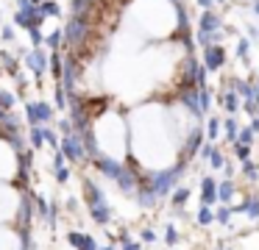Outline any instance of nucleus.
Here are the masks:
<instances>
[{"instance_id":"obj_10","label":"nucleus","mask_w":259,"mask_h":250,"mask_svg":"<svg viewBox=\"0 0 259 250\" xmlns=\"http://www.w3.org/2000/svg\"><path fill=\"white\" fill-rule=\"evenodd\" d=\"M223 28V20H220V14H214V11H203L201 20H198V31L203 33H214Z\"/></svg>"},{"instance_id":"obj_15","label":"nucleus","mask_w":259,"mask_h":250,"mask_svg":"<svg viewBox=\"0 0 259 250\" xmlns=\"http://www.w3.org/2000/svg\"><path fill=\"white\" fill-rule=\"evenodd\" d=\"M42 47H45L48 53H56V50H62V28L45 33V42H42Z\"/></svg>"},{"instance_id":"obj_29","label":"nucleus","mask_w":259,"mask_h":250,"mask_svg":"<svg viewBox=\"0 0 259 250\" xmlns=\"http://www.w3.org/2000/svg\"><path fill=\"white\" fill-rule=\"evenodd\" d=\"M234 53H237V59L245 61L248 53H251V39H248V36H240V39H237V50H234Z\"/></svg>"},{"instance_id":"obj_39","label":"nucleus","mask_w":259,"mask_h":250,"mask_svg":"<svg viewBox=\"0 0 259 250\" xmlns=\"http://www.w3.org/2000/svg\"><path fill=\"white\" fill-rule=\"evenodd\" d=\"M14 36H17V33H14V28H12V25H3L0 39H3V42H14Z\"/></svg>"},{"instance_id":"obj_22","label":"nucleus","mask_w":259,"mask_h":250,"mask_svg":"<svg viewBox=\"0 0 259 250\" xmlns=\"http://www.w3.org/2000/svg\"><path fill=\"white\" fill-rule=\"evenodd\" d=\"M17 103V92L14 89H0V111H14Z\"/></svg>"},{"instance_id":"obj_44","label":"nucleus","mask_w":259,"mask_h":250,"mask_svg":"<svg viewBox=\"0 0 259 250\" xmlns=\"http://www.w3.org/2000/svg\"><path fill=\"white\" fill-rule=\"evenodd\" d=\"M223 175H226V178L234 175V164H229V161H226V164H223Z\"/></svg>"},{"instance_id":"obj_42","label":"nucleus","mask_w":259,"mask_h":250,"mask_svg":"<svg viewBox=\"0 0 259 250\" xmlns=\"http://www.w3.org/2000/svg\"><path fill=\"white\" fill-rule=\"evenodd\" d=\"M251 86H253V100L259 103V78H256V75L251 78Z\"/></svg>"},{"instance_id":"obj_47","label":"nucleus","mask_w":259,"mask_h":250,"mask_svg":"<svg viewBox=\"0 0 259 250\" xmlns=\"http://www.w3.org/2000/svg\"><path fill=\"white\" fill-rule=\"evenodd\" d=\"M214 250H231V247H223V244H218V247H214Z\"/></svg>"},{"instance_id":"obj_5","label":"nucleus","mask_w":259,"mask_h":250,"mask_svg":"<svg viewBox=\"0 0 259 250\" xmlns=\"http://www.w3.org/2000/svg\"><path fill=\"white\" fill-rule=\"evenodd\" d=\"M48 59H51V53H48L45 47H31L28 53L23 56V64H25V70L31 72V78H34L36 83H39L42 78L48 75Z\"/></svg>"},{"instance_id":"obj_9","label":"nucleus","mask_w":259,"mask_h":250,"mask_svg":"<svg viewBox=\"0 0 259 250\" xmlns=\"http://www.w3.org/2000/svg\"><path fill=\"white\" fill-rule=\"evenodd\" d=\"M201 206H218V181L212 175H203L201 178Z\"/></svg>"},{"instance_id":"obj_28","label":"nucleus","mask_w":259,"mask_h":250,"mask_svg":"<svg viewBox=\"0 0 259 250\" xmlns=\"http://www.w3.org/2000/svg\"><path fill=\"white\" fill-rule=\"evenodd\" d=\"M42 136H45V144H48V147L59 150V142H62V136L56 133V128H51V125H42Z\"/></svg>"},{"instance_id":"obj_11","label":"nucleus","mask_w":259,"mask_h":250,"mask_svg":"<svg viewBox=\"0 0 259 250\" xmlns=\"http://www.w3.org/2000/svg\"><path fill=\"white\" fill-rule=\"evenodd\" d=\"M234 194H237V183L231 181V178H223V181H218V203L231 206Z\"/></svg>"},{"instance_id":"obj_40","label":"nucleus","mask_w":259,"mask_h":250,"mask_svg":"<svg viewBox=\"0 0 259 250\" xmlns=\"http://www.w3.org/2000/svg\"><path fill=\"white\" fill-rule=\"evenodd\" d=\"M242 109H245V114L256 117V100H242Z\"/></svg>"},{"instance_id":"obj_3","label":"nucleus","mask_w":259,"mask_h":250,"mask_svg":"<svg viewBox=\"0 0 259 250\" xmlns=\"http://www.w3.org/2000/svg\"><path fill=\"white\" fill-rule=\"evenodd\" d=\"M53 120H56V109H53V103H48V100H42V97H34V100L25 103V125L28 128L51 125Z\"/></svg>"},{"instance_id":"obj_25","label":"nucleus","mask_w":259,"mask_h":250,"mask_svg":"<svg viewBox=\"0 0 259 250\" xmlns=\"http://www.w3.org/2000/svg\"><path fill=\"white\" fill-rule=\"evenodd\" d=\"M36 9H39V14L45 17V20H48V17H59V14H62V9H59L56 0H42Z\"/></svg>"},{"instance_id":"obj_1","label":"nucleus","mask_w":259,"mask_h":250,"mask_svg":"<svg viewBox=\"0 0 259 250\" xmlns=\"http://www.w3.org/2000/svg\"><path fill=\"white\" fill-rule=\"evenodd\" d=\"M81 200L87 206V214L95 222L98 228H109L114 220V209L106 197V189H103L101 178L95 175H84L81 178Z\"/></svg>"},{"instance_id":"obj_19","label":"nucleus","mask_w":259,"mask_h":250,"mask_svg":"<svg viewBox=\"0 0 259 250\" xmlns=\"http://www.w3.org/2000/svg\"><path fill=\"white\" fill-rule=\"evenodd\" d=\"M231 217H234V214H231V206H223V203H220L218 209H214V222H218V225L234 228V225H231Z\"/></svg>"},{"instance_id":"obj_14","label":"nucleus","mask_w":259,"mask_h":250,"mask_svg":"<svg viewBox=\"0 0 259 250\" xmlns=\"http://www.w3.org/2000/svg\"><path fill=\"white\" fill-rule=\"evenodd\" d=\"M218 103L223 106V109L229 111V114H234V111L240 109V97H237V92H234V89H226V92L218 97Z\"/></svg>"},{"instance_id":"obj_33","label":"nucleus","mask_w":259,"mask_h":250,"mask_svg":"<svg viewBox=\"0 0 259 250\" xmlns=\"http://www.w3.org/2000/svg\"><path fill=\"white\" fill-rule=\"evenodd\" d=\"M231 150H234L237 161H245V159H251V144H242V142H234V144H231Z\"/></svg>"},{"instance_id":"obj_27","label":"nucleus","mask_w":259,"mask_h":250,"mask_svg":"<svg viewBox=\"0 0 259 250\" xmlns=\"http://www.w3.org/2000/svg\"><path fill=\"white\" fill-rule=\"evenodd\" d=\"M179 239H181V233H179V228L173 225V222H167V225H164V244H167L170 250L176 247V244H179Z\"/></svg>"},{"instance_id":"obj_23","label":"nucleus","mask_w":259,"mask_h":250,"mask_svg":"<svg viewBox=\"0 0 259 250\" xmlns=\"http://www.w3.org/2000/svg\"><path fill=\"white\" fill-rule=\"evenodd\" d=\"M34 203H36V217L48 222V217H51V200H48L45 194H36Z\"/></svg>"},{"instance_id":"obj_45","label":"nucleus","mask_w":259,"mask_h":250,"mask_svg":"<svg viewBox=\"0 0 259 250\" xmlns=\"http://www.w3.org/2000/svg\"><path fill=\"white\" fill-rule=\"evenodd\" d=\"M248 128H251L253 133H259V120H253V122H251V125H248Z\"/></svg>"},{"instance_id":"obj_20","label":"nucleus","mask_w":259,"mask_h":250,"mask_svg":"<svg viewBox=\"0 0 259 250\" xmlns=\"http://www.w3.org/2000/svg\"><path fill=\"white\" fill-rule=\"evenodd\" d=\"M240 172H242L245 181L253 183L259 178V164H256V161H251V159H245V161H240Z\"/></svg>"},{"instance_id":"obj_51","label":"nucleus","mask_w":259,"mask_h":250,"mask_svg":"<svg viewBox=\"0 0 259 250\" xmlns=\"http://www.w3.org/2000/svg\"><path fill=\"white\" fill-rule=\"evenodd\" d=\"M214 3H226V0H214Z\"/></svg>"},{"instance_id":"obj_24","label":"nucleus","mask_w":259,"mask_h":250,"mask_svg":"<svg viewBox=\"0 0 259 250\" xmlns=\"http://www.w3.org/2000/svg\"><path fill=\"white\" fill-rule=\"evenodd\" d=\"M206 142H218V136H220V117H209V122H206Z\"/></svg>"},{"instance_id":"obj_35","label":"nucleus","mask_w":259,"mask_h":250,"mask_svg":"<svg viewBox=\"0 0 259 250\" xmlns=\"http://www.w3.org/2000/svg\"><path fill=\"white\" fill-rule=\"evenodd\" d=\"M28 39L31 42H34V47H42V42H45V31H42V28H28Z\"/></svg>"},{"instance_id":"obj_7","label":"nucleus","mask_w":259,"mask_h":250,"mask_svg":"<svg viewBox=\"0 0 259 250\" xmlns=\"http://www.w3.org/2000/svg\"><path fill=\"white\" fill-rule=\"evenodd\" d=\"M64 239H67V244L73 250H98V247H101L98 239L92 236L90 231H81V228H70V231L64 233Z\"/></svg>"},{"instance_id":"obj_6","label":"nucleus","mask_w":259,"mask_h":250,"mask_svg":"<svg viewBox=\"0 0 259 250\" xmlns=\"http://www.w3.org/2000/svg\"><path fill=\"white\" fill-rule=\"evenodd\" d=\"M123 164L125 161L112 159V156H103V153H98L95 159L90 161V167L98 172V178H103V181H114V178L120 175V170H123Z\"/></svg>"},{"instance_id":"obj_30","label":"nucleus","mask_w":259,"mask_h":250,"mask_svg":"<svg viewBox=\"0 0 259 250\" xmlns=\"http://www.w3.org/2000/svg\"><path fill=\"white\" fill-rule=\"evenodd\" d=\"M209 167L212 170H223V164H226V156H223V150H218V144H214V150H212V156H209Z\"/></svg>"},{"instance_id":"obj_41","label":"nucleus","mask_w":259,"mask_h":250,"mask_svg":"<svg viewBox=\"0 0 259 250\" xmlns=\"http://www.w3.org/2000/svg\"><path fill=\"white\" fill-rule=\"evenodd\" d=\"M195 3L201 6L203 11H212V9H214V0H195Z\"/></svg>"},{"instance_id":"obj_37","label":"nucleus","mask_w":259,"mask_h":250,"mask_svg":"<svg viewBox=\"0 0 259 250\" xmlns=\"http://www.w3.org/2000/svg\"><path fill=\"white\" fill-rule=\"evenodd\" d=\"M212 150H214V144H212V142H203V144H201V150H198V156H195V159H198V161H206L209 156H212Z\"/></svg>"},{"instance_id":"obj_48","label":"nucleus","mask_w":259,"mask_h":250,"mask_svg":"<svg viewBox=\"0 0 259 250\" xmlns=\"http://www.w3.org/2000/svg\"><path fill=\"white\" fill-rule=\"evenodd\" d=\"M42 3V0H31V6H39Z\"/></svg>"},{"instance_id":"obj_16","label":"nucleus","mask_w":259,"mask_h":250,"mask_svg":"<svg viewBox=\"0 0 259 250\" xmlns=\"http://www.w3.org/2000/svg\"><path fill=\"white\" fill-rule=\"evenodd\" d=\"M195 222H198L201 228L214 225V209H209V206H198V211H195Z\"/></svg>"},{"instance_id":"obj_17","label":"nucleus","mask_w":259,"mask_h":250,"mask_svg":"<svg viewBox=\"0 0 259 250\" xmlns=\"http://www.w3.org/2000/svg\"><path fill=\"white\" fill-rule=\"evenodd\" d=\"M53 109L56 111H67V92H64L62 83H53Z\"/></svg>"},{"instance_id":"obj_36","label":"nucleus","mask_w":259,"mask_h":250,"mask_svg":"<svg viewBox=\"0 0 259 250\" xmlns=\"http://www.w3.org/2000/svg\"><path fill=\"white\" fill-rule=\"evenodd\" d=\"M156 239H159V236H156V231H153L151 225H145V228L140 231V242H142V244H153Z\"/></svg>"},{"instance_id":"obj_38","label":"nucleus","mask_w":259,"mask_h":250,"mask_svg":"<svg viewBox=\"0 0 259 250\" xmlns=\"http://www.w3.org/2000/svg\"><path fill=\"white\" fill-rule=\"evenodd\" d=\"M117 250H142V242L140 239H128V242L117 244Z\"/></svg>"},{"instance_id":"obj_26","label":"nucleus","mask_w":259,"mask_h":250,"mask_svg":"<svg viewBox=\"0 0 259 250\" xmlns=\"http://www.w3.org/2000/svg\"><path fill=\"white\" fill-rule=\"evenodd\" d=\"M198 106H201L203 117H206V111L212 109V89H209V86H201V89H198Z\"/></svg>"},{"instance_id":"obj_50","label":"nucleus","mask_w":259,"mask_h":250,"mask_svg":"<svg viewBox=\"0 0 259 250\" xmlns=\"http://www.w3.org/2000/svg\"><path fill=\"white\" fill-rule=\"evenodd\" d=\"M0 20H3V9H0Z\"/></svg>"},{"instance_id":"obj_43","label":"nucleus","mask_w":259,"mask_h":250,"mask_svg":"<svg viewBox=\"0 0 259 250\" xmlns=\"http://www.w3.org/2000/svg\"><path fill=\"white\" fill-rule=\"evenodd\" d=\"M248 28V39H259V28L256 25H245Z\"/></svg>"},{"instance_id":"obj_21","label":"nucleus","mask_w":259,"mask_h":250,"mask_svg":"<svg viewBox=\"0 0 259 250\" xmlns=\"http://www.w3.org/2000/svg\"><path fill=\"white\" fill-rule=\"evenodd\" d=\"M223 131H226V142L234 144V142H237V131H240V122H237V117H226V120H223Z\"/></svg>"},{"instance_id":"obj_18","label":"nucleus","mask_w":259,"mask_h":250,"mask_svg":"<svg viewBox=\"0 0 259 250\" xmlns=\"http://www.w3.org/2000/svg\"><path fill=\"white\" fill-rule=\"evenodd\" d=\"M25 139H28V147H31V150H39V147H45V136H42V125H36V128H28V133H25Z\"/></svg>"},{"instance_id":"obj_12","label":"nucleus","mask_w":259,"mask_h":250,"mask_svg":"<svg viewBox=\"0 0 259 250\" xmlns=\"http://www.w3.org/2000/svg\"><path fill=\"white\" fill-rule=\"evenodd\" d=\"M190 197H192V189L187 186V183H179V186L170 192V206H173V209H184V206L190 203Z\"/></svg>"},{"instance_id":"obj_31","label":"nucleus","mask_w":259,"mask_h":250,"mask_svg":"<svg viewBox=\"0 0 259 250\" xmlns=\"http://www.w3.org/2000/svg\"><path fill=\"white\" fill-rule=\"evenodd\" d=\"M53 128H56L59 136H70V133H73V122H70V117H59Z\"/></svg>"},{"instance_id":"obj_13","label":"nucleus","mask_w":259,"mask_h":250,"mask_svg":"<svg viewBox=\"0 0 259 250\" xmlns=\"http://www.w3.org/2000/svg\"><path fill=\"white\" fill-rule=\"evenodd\" d=\"M0 64H3V70H6L12 78L20 72V59L14 53H9V50H0Z\"/></svg>"},{"instance_id":"obj_34","label":"nucleus","mask_w":259,"mask_h":250,"mask_svg":"<svg viewBox=\"0 0 259 250\" xmlns=\"http://www.w3.org/2000/svg\"><path fill=\"white\" fill-rule=\"evenodd\" d=\"M67 214H78V209H81V200L75 197V194H67V200H64V206H62Z\"/></svg>"},{"instance_id":"obj_49","label":"nucleus","mask_w":259,"mask_h":250,"mask_svg":"<svg viewBox=\"0 0 259 250\" xmlns=\"http://www.w3.org/2000/svg\"><path fill=\"white\" fill-rule=\"evenodd\" d=\"M256 120H259V103H256Z\"/></svg>"},{"instance_id":"obj_4","label":"nucleus","mask_w":259,"mask_h":250,"mask_svg":"<svg viewBox=\"0 0 259 250\" xmlns=\"http://www.w3.org/2000/svg\"><path fill=\"white\" fill-rule=\"evenodd\" d=\"M59 150H62V156H64V161H67V164H73V167H87V164H90L84 144H81V139L75 136V133H70V136H62V142H59Z\"/></svg>"},{"instance_id":"obj_8","label":"nucleus","mask_w":259,"mask_h":250,"mask_svg":"<svg viewBox=\"0 0 259 250\" xmlns=\"http://www.w3.org/2000/svg\"><path fill=\"white\" fill-rule=\"evenodd\" d=\"M223 64H226L223 44H209V47H203V67H206V72H218Z\"/></svg>"},{"instance_id":"obj_32","label":"nucleus","mask_w":259,"mask_h":250,"mask_svg":"<svg viewBox=\"0 0 259 250\" xmlns=\"http://www.w3.org/2000/svg\"><path fill=\"white\" fill-rule=\"evenodd\" d=\"M253 136H256V133H253L248 125H242L240 131H237V142H242V144H251V147H253V142H256Z\"/></svg>"},{"instance_id":"obj_46","label":"nucleus","mask_w":259,"mask_h":250,"mask_svg":"<svg viewBox=\"0 0 259 250\" xmlns=\"http://www.w3.org/2000/svg\"><path fill=\"white\" fill-rule=\"evenodd\" d=\"M253 14L259 17V0H256V3H253Z\"/></svg>"},{"instance_id":"obj_2","label":"nucleus","mask_w":259,"mask_h":250,"mask_svg":"<svg viewBox=\"0 0 259 250\" xmlns=\"http://www.w3.org/2000/svg\"><path fill=\"white\" fill-rule=\"evenodd\" d=\"M187 170H190V161H181V159H176L173 164H167V167H151V170L145 167L140 183L151 189L159 200H164V197H170V192L181 183V178H184Z\"/></svg>"}]
</instances>
